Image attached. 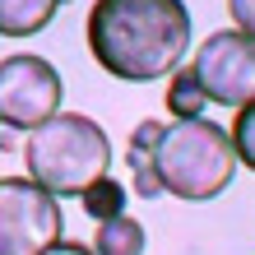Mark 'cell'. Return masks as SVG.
<instances>
[{
	"label": "cell",
	"mask_w": 255,
	"mask_h": 255,
	"mask_svg": "<svg viewBox=\"0 0 255 255\" xmlns=\"http://www.w3.org/2000/svg\"><path fill=\"white\" fill-rule=\"evenodd\" d=\"M23 167L28 176L51 190L56 200L65 195H84L98 176H107L112 167V139L93 116L79 112H56L51 121H42L37 130H28L23 139Z\"/></svg>",
	"instance_id": "cell-2"
},
{
	"label": "cell",
	"mask_w": 255,
	"mask_h": 255,
	"mask_svg": "<svg viewBox=\"0 0 255 255\" xmlns=\"http://www.w3.org/2000/svg\"><path fill=\"white\" fill-rule=\"evenodd\" d=\"M190 70H195L209 102L232 107V112L246 107L255 98V37L237 33V28L209 33L200 42V51L190 56Z\"/></svg>",
	"instance_id": "cell-6"
},
{
	"label": "cell",
	"mask_w": 255,
	"mask_h": 255,
	"mask_svg": "<svg viewBox=\"0 0 255 255\" xmlns=\"http://www.w3.org/2000/svg\"><path fill=\"white\" fill-rule=\"evenodd\" d=\"M153 172H158L162 195H172V200L204 204L214 195H223L237 172L228 126H214L204 116L162 126L158 144H153Z\"/></svg>",
	"instance_id": "cell-3"
},
{
	"label": "cell",
	"mask_w": 255,
	"mask_h": 255,
	"mask_svg": "<svg viewBox=\"0 0 255 255\" xmlns=\"http://www.w3.org/2000/svg\"><path fill=\"white\" fill-rule=\"evenodd\" d=\"M0 130H5V126H0ZM0 148H5V134H0Z\"/></svg>",
	"instance_id": "cell-15"
},
{
	"label": "cell",
	"mask_w": 255,
	"mask_h": 255,
	"mask_svg": "<svg viewBox=\"0 0 255 255\" xmlns=\"http://www.w3.org/2000/svg\"><path fill=\"white\" fill-rule=\"evenodd\" d=\"M162 134V121H139L130 130V144H126V167H130V181L139 200H158L162 186H158V172H153V144Z\"/></svg>",
	"instance_id": "cell-7"
},
{
	"label": "cell",
	"mask_w": 255,
	"mask_h": 255,
	"mask_svg": "<svg viewBox=\"0 0 255 255\" xmlns=\"http://www.w3.org/2000/svg\"><path fill=\"white\" fill-rule=\"evenodd\" d=\"M84 37L112 79L153 84L190 51V9L186 0H93Z\"/></svg>",
	"instance_id": "cell-1"
},
{
	"label": "cell",
	"mask_w": 255,
	"mask_h": 255,
	"mask_svg": "<svg viewBox=\"0 0 255 255\" xmlns=\"http://www.w3.org/2000/svg\"><path fill=\"white\" fill-rule=\"evenodd\" d=\"M93 255H144V223L130 214H116L107 223H98Z\"/></svg>",
	"instance_id": "cell-9"
},
{
	"label": "cell",
	"mask_w": 255,
	"mask_h": 255,
	"mask_svg": "<svg viewBox=\"0 0 255 255\" xmlns=\"http://www.w3.org/2000/svg\"><path fill=\"white\" fill-rule=\"evenodd\" d=\"M65 84L61 70L42 56H5L0 61V126L5 130H37L61 112Z\"/></svg>",
	"instance_id": "cell-5"
},
{
	"label": "cell",
	"mask_w": 255,
	"mask_h": 255,
	"mask_svg": "<svg viewBox=\"0 0 255 255\" xmlns=\"http://www.w3.org/2000/svg\"><path fill=\"white\" fill-rule=\"evenodd\" d=\"M162 98H167L172 121H195V116H204V107H209V98H204V88H200V79H195L190 65L167 74V93Z\"/></svg>",
	"instance_id": "cell-10"
},
{
	"label": "cell",
	"mask_w": 255,
	"mask_h": 255,
	"mask_svg": "<svg viewBox=\"0 0 255 255\" xmlns=\"http://www.w3.org/2000/svg\"><path fill=\"white\" fill-rule=\"evenodd\" d=\"M228 14H232V28H237V33L255 37V0H228Z\"/></svg>",
	"instance_id": "cell-13"
},
{
	"label": "cell",
	"mask_w": 255,
	"mask_h": 255,
	"mask_svg": "<svg viewBox=\"0 0 255 255\" xmlns=\"http://www.w3.org/2000/svg\"><path fill=\"white\" fill-rule=\"evenodd\" d=\"M42 255H93V246H79V242H65V237H61V242L47 246Z\"/></svg>",
	"instance_id": "cell-14"
},
{
	"label": "cell",
	"mask_w": 255,
	"mask_h": 255,
	"mask_svg": "<svg viewBox=\"0 0 255 255\" xmlns=\"http://www.w3.org/2000/svg\"><path fill=\"white\" fill-rule=\"evenodd\" d=\"M228 139H232L237 162H246V167L255 172V98L246 102V107H237L232 126H228Z\"/></svg>",
	"instance_id": "cell-12"
},
{
	"label": "cell",
	"mask_w": 255,
	"mask_h": 255,
	"mask_svg": "<svg viewBox=\"0 0 255 255\" xmlns=\"http://www.w3.org/2000/svg\"><path fill=\"white\" fill-rule=\"evenodd\" d=\"M65 237V214L33 176H0V255H42Z\"/></svg>",
	"instance_id": "cell-4"
},
{
	"label": "cell",
	"mask_w": 255,
	"mask_h": 255,
	"mask_svg": "<svg viewBox=\"0 0 255 255\" xmlns=\"http://www.w3.org/2000/svg\"><path fill=\"white\" fill-rule=\"evenodd\" d=\"M79 204H84V214L93 218V223H107L116 214H126V186L107 172V176H98V181L79 195Z\"/></svg>",
	"instance_id": "cell-11"
},
{
	"label": "cell",
	"mask_w": 255,
	"mask_h": 255,
	"mask_svg": "<svg viewBox=\"0 0 255 255\" xmlns=\"http://www.w3.org/2000/svg\"><path fill=\"white\" fill-rule=\"evenodd\" d=\"M61 5H70V0H0V37H33V33H42V28L61 14Z\"/></svg>",
	"instance_id": "cell-8"
}]
</instances>
